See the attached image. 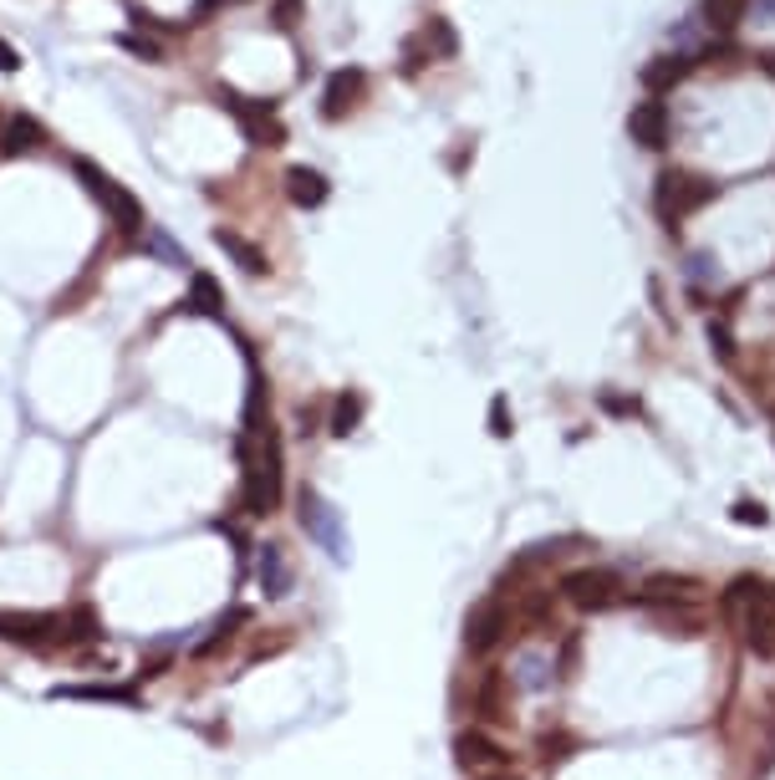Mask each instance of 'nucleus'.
<instances>
[{"mask_svg":"<svg viewBox=\"0 0 775 780\" xmlns=\"http://www.w3.org/2000/svg\"><path fill=\"white\" fill-rule=\"evenodd\" d=\"M725 612L755 658H775V582L734 576L730 592H725Z\"/></svg>","mask_w":775,"mask_h":780,"instance_id":"obj_1","label":"nucleus"},{"mask_svg":"<svg viewBox=\"0 0 775 780\" xmlns=\"http://www.w3.org/2000/svg\"><path fill=\"white\" fill-rule=\"evenodd\" d=\"M72 174L82 179V190H88L92 199H97V205L113 215V225H118L123 236H143V225H149V220H143V205H138L134 190H123L118 179L107 174V169H97L92 159H72Z\"/></svg>","mask_w":775,"mask_h":780,"instance_id":"obj_2","label":"nucleus"},{"mask_svg":"<svg viewBox=\"0 0 775 780\" xmlns=\"http://www.w3.org/2000/svg\"><path fill=\"white\" fill-rule=\"evenodd\" d=\"M715 194L719 184L715 179H699V174H689V169H663L658 174V215H663V225H684L689 215H699L704 205H715Z\"/></svg>","mask_w":775,"mask_h":780,"instance_id":"obj_3","label":"nucleus"},{"mask_svg":"<svg viewBox=\"0 0 775 780\" xmlns=\"http://www.w3.org/2000/svg\"><path fill=\"white\" fill-rule=\"evenodd\" d=\"M215 97H220V107L240 123V133H245L255 148H281L286 144V123H281V113H276V103H255V97L224 88V82L215 88Z\"/></svg>","mask_w":775,"mask_h":780,"instance_id":"obj_4","label":"nucleus"},{"mask_svg":"<svg viewBox=\"0 0 775 780\" xmlns=\"http://www.w3.org/2000/svg\"><path fill=\"white\" fill-rule=\"evenodd\" d=\"M562 592H567V603L581 607V612H608V607L623 603V576L608 572V566H587V572H571L567 582H562Z\"/></svg>","mask_w":775,"mask_h":780,"instance_id":"obj_5","label":"nucleus"},{"mask_svg":"<svg viewBox=\"0 0 775 780\" xmlns=\"http://www.w3.org/2000/svg\"><path fill=\"white\" fill-rule=\"evenodd\" d=\"M669 128H673V118H669V103H658L653 92L643 97V103H633V113H627V138L638 148H663L669 144Z\"/></svg>","mask_w":775,"mask_h":780,"instance_id":"obj_6","label":"nucleus"},{"mask_svg":"<svg viewBox=\"0 0 775 780\" xmlns=\"http://www.w3.org/2000/svg\"><path fill=\"white\" fill-rule=\"evenodd\" d=\"M362 92H368V72H362V67H343V72H332L327 88H322V118L327 123L347 118V113L362 103Z\"/></svg>","mask_w":775,"mask_h":780,"instance_id":"obj_7","label":"nucleus"},{"mask_svg":"<svg viewBox=\"0 0 775 780\" xmlns=\"http://www.w3.org/2000/svg\"><path fill=\"white\" fill-rule=\"evenodd\" d=\"M510 633V612H506V603H479L475 612H470V622H464V649L470 653H490L500 638Z\"/></svg>","mask_w":775,"mask_h":780,"instance_id":"obj_8","label":"nucleus"},{"mask_svg":"<svg viewBox=\"0 0 775 780\" xmlns=\"http://www.w3.org/2000/svg\"><path fill=\"white\" fill-rule=\"evenodd\" d=\"M0 638L5 643H61L67 638V622L61 618H15V612H0Z\"/></svg>","mask_w":775,"mask_h":780,"instance_id":"obj_9","label":"nucleus"},{"mask_svg":"<svg viewBox=\"0 0 775 780\" xmlns=\"http://www.w3.org/2000/svg\"><path fill=\"white\" fill-rule=\"evenodd\" d=\"M327 194H332V184H327L322 169H306V163L286 169V199H291L297 209H322L327 205Z\"/></svg>","mask_w":775,"mask_h":780,"instance_id":"obj_10","label":"nucleus"},{"mask_svg":"<svg viewBox=\"0 0 775 780\" xmlns=\"http://www.w3.org/2000/svg\"><path fill=\"white\" fill-rule=\"evenodd\" d=\"M36 148H46V128L36 118L15 113V118L0 123V153L5 159H21V153H36Z\"/></svg>","mask_w":775,"mask_h":780,"instance_id":"obj_11","label":"nucleus"},{"mask_svg":"<svg viewBox=\"0 0 775 780\" xmlns=\"http://www.w3.org/2000/svg\"><path fill=\"white\" fill-rule=\"evenodd\" d=\"M301 526L312 530V536L327 546L332 557H347V541L337 536V516H332L327 501H316V495H301Z\"/></svg>","mask_w":775,"mask_h":780,"instance_id":"obj_12","label":"nucleus"},{"mask_svg":"<svg viewBox=\"0 0 775 780\" xmlns=\"http://www.w3.org/2000/svg\"><path fill=\"white\" fill-rule=\"evenodd\" d=\"M689 72H694V57H689V51H673V57H653L638 77H643V88H648V92L658 97V92L679 88V82H684Z\"/></svg>","mask_w":775,"mask_h":780,"instance_id":"obj_13","label":"nucleus"},{"mask_svg":"<svg viewBox=\"0 0 775 780\" xmlns=\"http://www.w3.org/2000/svg\"><path fill=\"white\" fill-rule=\"evenodd\" d=\"M699 582L694 576H648L643 582V603H673V607H689V603H699Z\"/></svg>","mask_w":775,"mask_h":780,"instance_id":"obj_14","label":"nucleus"},{"mask_svg":"<svg viewBox=\"0 0 775 780\" xmlns=\"http://www.w3.org/2000/svg\"><path fill=\"white\" fill-rule=\"evenodd\" d=\"M215 245H220L230 261L245 271V276H270V261H266V251L261 245H251L245 236H235V230H215Z\"/></svg>","mask_w":775,"mask_h":780,"instance_id":"obj_15","label":"nucleus"},{"mask_svg":"<svg viewBox=\"0 0 775 780\" xmlns=\"http://www.w3.org/2000/svg\"><path fill=\"white\" fill-rule=\"evenodd\" d=\"M261 587H266V597L291 592V561H286L281 546H261Z\"/></svg>","mask_w":775,"mask_h":780,"instance_id":"obj_16","label":"nucleus"},{"mask_svg":"<svg viewBox=\"0 0 775 780\" xmlns=\"http://www.w3.org/2000/svg\"><path fill=\"white\" fill-rule=\"evenodd\" d=\"M418 36H424V46H429V57H454V51H460V36H454V26H449L444 15H429Z\"/></svg>","mask_w":775,"mask_h":780,"instance_id":"obj_17","label":"nucleus"},{"mask_svg":"<svg viewBox=\"0 0 775 780\" xmlns=\"http://www.w3.org/2000/svg\"><path fill=\"white\" fill-rule=\"evenodd\" d=\"M750 15V0H704V21L715 31H734Z\"/></svg>","mask_w":775,"mask_h":780,"instance_id":"obj_18","label":"nucleus"},{"mask_svg":"<svg viewBox=\"0 0 775 780\" xmlns=\"http://www.w3.org/2000/svg\"><path fill=\"white\" fill-rule=\"evenodd\" d=\"M220 307H224L220 286H215L209 276H194L189 280V311H199V317H220Z\"/></svg>","mask_w":775,"mask_h":780,"instance_id":"obj_19","label":"nucleus"},{"mask_svg":"<svg viewBox=\"0 0 775 780\" xmlns=\"http://www.w3.org/2000/svg\"><path fill=\"white\" fill-rule=\"evenodd\" d=\"M358 418H362V393H343L332 403V434H337V439H347V434L358 428Z\"/></svg>","mask_w":775,"mask_h":780,"instance_id":"obj_20","label":"nucleus"},{"mask_svg":"<svg viewBox=\"0 0 775 780\" xmlns=\"http://www.w3.org/2000/svg\"><path fill=\"white\" fill-rule=\"evenodd\" d=\"M143 240H149V251L159 255L164 265H174V271H184V265H189V255H184L180 245H174V240H169L164 230H159V225H143Z\"/></svg>","mask_w":775,"mask_h":780,"instance_id":"obj_21","label":"nucleus"},{"mask_svg":"<svg viewBox=\"0 0 775 780\" xmlns=\"http://www.w3.org/2000/svg\"><path fill=\"white\" fill-rule=\"evenodd\" d=\"M460 760L464 766H495V760H506V755L495 750V745H485L479 735H464L460 739Z\"/></svg>","mask_w":775,"mask_h":780,"instance_id":"obj_22","label":"nucleus"},{"mask_svg":"<svg viewBox=\"0 0 775 780\" xmlns=\"http://www.w3.org/2000/svg\"><path fill=\"white\" fill-rule=\"evenodd\" d=\"M118 46H123V51H134V57H143V61H164V46L149 42V36H138V31L118 36Z\"/></svg>","mask_w":775,"mask_h":780,"instance_id":"obj_23","label":"nucleus"},{"mask_svg":"<svg viewBox=\"0 0 775 780\" xmlns=\"http://www.w3.org/2000/svg\"><path fill=\"white\" fill-rule=\"evenodd\" d=\"M306 0H276V11H270V21H276V31H291L297 26V15Z\"/></svg>","mask_w":775,"mask_h":780,"instance_id":"obj_24","label":"nucleus"},{"mask_svg":"<svg viewBox=\"0 0 775 780\" xmlns=\"http://www.w3.org/2000/svg\"><path fill=\"white\" fill-rule=\"evenodd\" d=\"M734 520H740V526H765V520H771V516H765V505H755V501H740V505H734Z\"/></svg>","mask_w":775,"mask_h":780,"instance_id":"obj_25","label":"nucleus"},{"mask_svg":"<svg viewBox=\"0 0 775 780\" xmlns=\"http://www.w3.org/2000/svg\"><path fill=\"white\" fill-rule=\"evenodd\" d=\"M224 5H240V0H199V5H194V21H189V26H205L209 15L224 11Z\"/></svg>","mask_w":775,"mask_h":780,"instance_id":"obj_26","label":"nucleus"},{"mask_svg":"<svg viewBox=\"0 0 775 780\" xmlns=\"http://www.w3.org/2000/svg\"><path fill=\"white\" fill-rule=\"evenodd\" d=\"M709 342L719 347V357H730L734 353V342H730V326L725 322H709Z\"/></svg>","mask_w":775,"mask_h":780,"instance_id":"obj_27","label":"nucleus"},{"mask_svg":"<svg viewBox=\"0 0 775 780\" xmlns=\"http://www.w3.org/2000/svg\"><path fill=\"white\" fill-rule=\"evenodd\" d=\"M490 434H500V439H506V434H510V418H506V398H495V403H490Z\"/></svg>","mask_w":775,"mask_h":780,"instance_id":"obj_28","label":"nucleus"},{"mask_svg":"<svg viewBox=\"0 0 775 780\" xmlns=\"http://www.w3.org/2000/svg\"><path fill=\"white\" fill-rule=\"evenodd\" d=\"M0 72H21V51L5 36H0Z\"/></svg>","mask_w":775,"mask_h":780,"instance_id":"obj_29","label":"nucleus"},{"mask_svg":"<svg viewBox=\"0 0 775 780\" xmlns=\"http://www.w3.org/2000/svg\"><path fill=\"white\" fill-rule=\"evenodd\" d=\"M761 61H765V67H771V72H775V57H761Z\"/></svg>","mask_w":775,"mask_h":780,"instance_id":"obj_30","label":"nucleus"},{"mask_svg":"<svg viewBox=\"0 0 775 780\" xmlns=\"http://www.w3.org/2000/svg\"><path fill=\"white\" fill-rule=\"evenodd\" d=\"M771 5H775V0H771Z\"/></svg>","mask_w":775,"mask_h":780,"instance_id":"obj_31","label":"nucleus"},{"mask_svg":"<svg viewBox=\"0 0 775 780\" xmlns=\"http://www.w3.org/2000/svg\"><path fill=\"white\" fill-rule=\"evenodd\" d=\"M500 780H506V776H500Z\"/></svg>","mask_w":775,"mask_h":780,"instance_id":"obj_32","label":"nucleus"}]
</instances>
